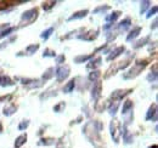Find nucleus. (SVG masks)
I'll list each match as a JSON object with an SVG mask.
<instances>
[{
	"mask_svg": "<svg viewBox=\"0 0 158 148\" xmlns=\"http://www.w3.org/2000/svg\"><path fill=\"white\" fill-rule=\"evenodd\" d=\"M147 66V61L146 60H139L136 61V63L134 64V67L130 69V71H128V73L124 74V79H130V78H135L136 75H139V73L145 68Z\"/></svg>",
	"mask_w": 158,
	"mask_h": 148,
	"instance_id": "f257e3e1",
	"label": "nucleus"
},
{
	"mask_svg": "<svg viewBox=\"0 0 158 148\" xmlns=\"http://www.w3.org/2000/svg\"><path fill=\"white\" fill-rule=\"evenodd\" d=\"M110 129H111V135H112V138L116 143L119 142V137L122 135V125L118 120H112L111 125H110Z\"/></svg>",
	"mask_w": 158,
	"mask_h": 148,
	"instance_id": "f03ea898",
	"label": "nucleus"
},
{
	"mask_svg": "<svg viewBox=\"0 0 158 148\" xmlns=\"http://www.w3.org/2000/svg\"><path fill=\"white\" fill-rule=\"evenodd\" d=\"M55 75L57 78V81H63L69 75V67L68 66H60L55 71Z\"/></svg>",
	"mask_w": 158,
	"mask_h": 148,
	"instance_id": "7ed1b4c3",
	"label": "nucleus"
},
{
	"mask_svg": "<svg viewBox=\"0 0 158 148\" xmlns=\"http://www.w3.org/2000/svg\"><path fill=\"white\" fill-rule=\"evenodd\" d=\"M37 16H38V10H37V9H31V10H28V11L23 12L21 19L31 23V22H33L34 19L37 18Z\"/></svg>",
	"mask_w": 158,
	"mask_h": 148,
	"instance_id": "20e7f679",
	"label": "nucleus"
},
{
	"mask_svg": "<svg viewBox=\"0 0 158 148\" xmlns=\"http://www.w3.org/2000/svg\"><path fill=\"white\" fill-rule=\"evenodd\" d=\"M153 120V121H156L157 120V105L156 103H153L151 107H150V109L147 112V114H146V120Z\"/></svg>",
	"mask_w": 158,
	"mask_h": 148,
	"instance_id": "39448f33",
	"label": "nucleus"
},
{
	"mask_svg": "<svg viewBox=\"0 0 158 148\" xmlns=\"http://www.w3.org/2000/svg\"><path fill=\"white\" fill-rule=\"evenodd\" d=\"M101 88H102V85H101V83H100V81H95V83H94L93 92H91V96H93L94 101H98V100H99V97L101 96Z\"/></svg>",
	"mask_w": 158,
	"mask_h": 148,
	"instance_id": "423d86ee",
	"label": "nucleus"
},
{
	"mask_svg": "<svg viewBox=\"0 0 158 148\" xmlns=\"http://www.w3.org/2000/svg\"><path fill=\"white\" fill-rule=\"evenodd\" d=\"M124 51H125V47H124V46H118L117 49H114V50L111 52V55H108V57H107V61H112V60L117 58V57L122 55Z\"/></svg>",
	"mask_w": 158,
	"mask_h": 148,
	"instance_id": "0eeeda50",
	"label": "nucleus"
},
{
	"mask_svg": "<svg viewBox=\"0 0 158 148\" xmlns=\"http://www.w3.org/2000/svg\"><path fill=\"white\" fill-rule=\"evenodd\" d=\"M131 92V90H124V91H122V90H117V91H114V92L112 93V98L117 102V101H119V100H122L124 96H127L128 93Z\"/></svg>",
	"mask_w": 158,
	"mask_h": 148,
	"instance_id": "6e6552de",
	"label": "nucleus"
},
{
	"mask_svg": "<svg viewBox=\"0 0 158 148\" xmlns=\"http://www.w3.org/2000/svg\"><path fill=\"white\" fill-rule=\"evenodd\" d=\"M15 83L6 75L0 74V86H12Z\"/></svg>",
	"mask_w": 158,
	"mask_h": 148,
	"instance_id": "1a4fd4ad",
	"label": "nucleus"
},
{
	"mask_svg": "<svg viewBox=\"0 0 158 148\" xmlns=\"http://www.w3.org/2000/svg\"><path fill=\"white\" fill-rule=\"evenodd\" d=\"M130 24H131V19L129 18V17H127V18H124L118 24V29H119V31L125 32V31H127V29L130 27Z\"/></svg>",
	"mask_w": 158,
	"mask_h": 148,
	"instance_id": "9d476101",
	"label": "nucleus"
},
{
	"mask_svg": "<svg viewBox=\"0 0 158 148\" xmlns=\"http://www.w3.org/2000/svg\"><path fill=\"white\" fill-rule=\"evenodd\" d=\"M140 32H141V27H134L133 31H131V32L129 33V35L127 37V41H131L133 39H135V38L140 34Z\"/></svg>",
	"mask_w": 158,
	"mask_h": 148,
	"instance_id": "9b49d317",
	"label": "nucleus"
},
{
	"mask_svg": "<svg viewBox=\"0 0 158 148\" xmlns=\"http://www.w3.org/2000/svg\"><path fill=\"white\" fill-rule=\"evenodd\" d=\"M88 10H81V11H78V12H76V14H73L69 18H68V21H73V19H79V18H84L86 15H88Z\"/></svg>",
	"mask_w": 158,
	"mask_h": 148,
	"instance_id": "f8f14e48",
	"label": "nucleus"
},
{
	"mask_svg": "<svg viewBox=\"0 0 158 148\" xmlns=\"http://www.w3.org/2000/svg\"><path fill=\"white\" fill-rule=\"evenodd\" d=\"M74 86H76V80H74V79H72V80H69V81L64 85V88H63V92L64 93L72 92V91L74 90Z\"/></svg>",
	"mask_w": 158,
	"mask_h": 148,
	"instance_id": "ddd939ff",
	"label": "nucleus"
},
{
	"mask_svg": "<svg viewBox=\"0 0 158 148\" xmlns=\"http://www.w3.org/2000/svg\"><path fill=\"white\" fill-rule=\"evenodd\" d=\"M131 108H133V101H130V100L125 101L124 105H123V107H122V114H123V115L127 114Z\"/></svg>",
	"mask_w": 158,
	"mask_h": 148,
	"instance_id": "4468645a",
	"label": "nucleus"
},
{
	"mask_svg": "<svg viewBox=\"0 0 158 148\" xmlns=\"http://www.w3.org/2000/svg\"><path fill=\"white\" fill-rule=\"evenodd\" d=\"M16 111H17V108H16L15 105H9V106H6L4 108V114L7 115V117H10V115H12Z\"/></svg>",
	"mask_w": 158,
	"mask_h": 148,
	"instance_id": "2eb2a0df",
	"label": "nucleus"
},
{
	"mask_svg": "<svg viewBox=\"0 0 158 148\" xmlns=\"http://www.w3.org/2000/svg\"><path fill=\"white\" fill-rule=\"evenodd\" d=\"M26 141H27V135H21V136H19L16 138V141H15V147L20 148L21 146H23L26 143Z\"/></svg>",
	"mask_w": 158,
	"mask_h": 148,
	"instance_id": "dca6fc26",
	"label": "nucleus"
},
{
	"mask_svg": "<svg viewBox=\"0 0 158 148\" xmlns=\"http://www.w3.org/2000/svg\"><path fill=\"white\" fill-rule=\"evenodd\" d=\"M101 61H102L101 57H96L94 61H91V62L86 66V68H88V69H95L96 67H99L100 64H101Z\"/></svg>",
	"mask_w": 158,
	"mask_h": 148,
	"instance_id": "f3484780",
	"label": "nucleus"
},
{
	"mask_svg": "<svg viewBox=\"0 0 158 148\" xmlns=\"http://www.w3.org/2000/svg\"><path fill=\"white\" fill-rule=\"evenodd\" d=\"M94 55H80V56H77L76 58H74V62L76 63H83V62H86V61H89L90 58H93Z\"/></svg>",
	"mask_w": 158,
	"mask_h": 148,
	"instance_id": "a211bd4d",
	"label": "nucleus"
},
{
	"mask_svg": "<svg viewBox=\"0 0 158 148\" xmlns=\"http://www.w3.org/2000/svg\"><path fill=\"white\" fill-rule=\"evenodd\" d=\"M38 49H39V45H38V44H33V45L27 46V47H26V51H27L28 55H33V54H35V52L38 51Z\"/></svg>",
	"mask_w": 158,
	"mask_h": 148,
	"instance_id": "6ab92c4d",
	"label": "nucleus"
},
{
	"mask_svg": "<svg viewBox=\"0 0 158 148\" xmlns=\"http://www.w3.org/2000/svg\"><path fill=\"white\" fill-rule=\"evenodd\" d=\"M123 140H124L125 143H131L133 142V136L130 135V132L127 129H124V131H123Z\"/></svg>",
	"mask_w": 158,
	"mask_h": 148,
	"instance_id": "aec40b11",
	"label": "nucleus"
},
{
	"mask_svg": "<svg viewBox=\"0 0 158 148\" xmlns=\"http://www.w3.org/2000/svg\"><path fill=\"white\" fill-rule=\"evenodd\" d=\"M98 32H94V31H90L89 33H86V35H80L79 39H84V40H94L96 35H94V34H96Z\"/></svg>",
	"mask_w": 158,
	"mask_h": 148,
	"instance_id": "412c9836",
	"label": "nucleus"
},
{
	"mask_svg": "<svg viewBox=\"0 0 158 148\" xmlns=\"http://www.w3.org/2000/svg\"><path fill=\"white\" fill-rule=\"evenodd\" d=\"M15 29H16V28H14V27H7L5 31H2V32L0 33V39H2V38H5V37H9Z\"/></svg>",
	"mask_w": 158,
	"mask_h": 148,
	"instance_id": "4be33fe9",
	"label": "nucleus"
},
{
	"mask_svg": "<svg viewBox=\"0 0 158 148\" xmlns=\"http://www.w3.org/2000/svg\"><path fill=\"white\" fill-rule=\"evenodd\" d=\"M54 32V28L52 27H50V28H48L46 31H44L41 34H40V37H41V39H44V40H48L49 39V37L51 35V33Z\"/></svg>",
	"mask_w": 158,
	"mask_h": 148,
	"instance_id": "5701e85b",
	"label": "nucleus"
},
{
	"mask_svg": "<svg viewBox=\"0 0 158 148\" xmlns=\"http://www.w3.org/2000/svg\"><path fill=\"white\" fill-rule=\"evenodd\" d=\"M119 15H120V11H114V12H113L111 16H107L105 19H106L107 22H114V21L119 17Z\"/></svg>",
	"mask_w": 158,
	"mask_h": 148,
	"instance_id": "b1692460",
	"label": "nucleus"
},
{
	"mask_svg": "<svg viewBox=\"0 0 158 148\" xmlns=\"http://www.w3.org/2000/svg\"><path fill=\"white\" fill-rule=\"evenodd\" d=\"M150 40V37H145L143 39H141V40H139L138 43L134 45V49H139V47H141V46H143V45H146V43Z\"/></svg>",
	"mask_w": 158,
	"mask_h": 148,
	"instance_id": "393cba45",
	"label": "nucleus"
},
{
	"mask_svg": "<svg viewBox=\"0 0 158 148\" xmlns=\"http://www.w3.org/2000/svg\"><path fill=\"white\" fill-rule=\"evenodd\" d=\"M99 76H100L99 71H93L91 73L89 74V80H91V81H98Z\"/></svg>",
	"mask_w": 158,
	"mask_h": 148,
	"instance_id": "a878e982",
	"label": "nucleus"
},
{
	"mask_svg": "<svg viewBox=\"0 0 158 148\" xmlns=\"http://www.w3.org/2000/svg\"><path fill=\"white\" fill-rule=\"evenodd\" d=\"M52 72H55V69H54V68H49V69H48V71L44 73V75H43V79H44V80L50 79V78L54 75V73H52Z\"/></svg>",
	"mask_w": 158,
	"mask_h": 148,
	"instance_id": "bb28decb",
	"label": "nucleus"
},
{
	"mask_svg": "<svg viewBox=\"0 0 158 148\" xmlns=\"http://www.w3.org/2000/svg\"><path fill=\"white\" fill-rule=\"evenodd\" d=\"M147 80H148V81H156V80H157V66L155 67L153 73L151 72V74L147 76Z\"/></svg>",
	"mask_w": 158,
	"mask_h": 148,
	"instance_id": "cd10ccee",
	"label": "nucleus"
},
{
	"mask_svg": "<svg viewBox=\"0 0 158 148\" xmlns=\"http://www.w3.org/2000/svg\"><path fill=\"white\" fill-rule=\"evenodd\" d=\"M43 57H56V52L50 50V49H46L44 51V54H43Z\"/></svg>",
	"mask_w": 158,
	"mask_h": 148,
	"instance_id": "c85d7f7f",
	"label": "nucleus"
},
{
	"mask_svg": "<svg viewBox=\"0 0 158 148\" xmlns=\"http://www.w3.org/2000/svg\"><path fill=\"white\" fill-rule=\"evenodd\" d=\"M107 10H110V6H107V5H105V6H100V7H98V9H95V10H94V14L106 12Z\"/></svg>",
	"mask_w": 158,
	"mask_h": 148,
	"instance_id": "c756f323",
	"label": "nucleus"
},
{
	"mask_svg": "<svg viewBox=\"0 0 158 148\" xmlns=\"http://www.w3.org/2000/svg\"><path fill=\"white\" fill-rule=\"evenodd\" d=\"M118 106H119V102H116V101H114V106L112 105V106L110 107V114H111V115H114V114H116V111H117Z\"/></svg>",
	"mask_w": 158,
	"mask_h": 148,
	"instance_id": "7c9ffc66",
	"label": "nucleus"
},
{
	"mask_svg": "<svg viewBox=\"0 0 158 148\" xmlns=\"http://www.w3.org/2000/svg\"><path fill=\"white\" fill-rule=\"evenodd\" d=\"M55 4H56L55 1H49V2H44V4H43V9H44V10H50V9H51V7H52V6L55 5Z\"/></svg>",
	"mask_w": 158,
	"mask_h": 148,
	"instance_id": "2f4dec72",
	"label": "nucleus"
},
{
	"mask_svg": "<svg viewBox=\"0 0 158 148\" xmlns=\"http://www.w3.org/2000/svg\"><path fill=\"white\" fill-rule=\"evenodd\" d=\"M28 125H29V121L28 120H23V121H21L20 123V125H19V130H24V129H27L28 128Z\"/></svg>",
	"mask_w": 158,
	"mask_h": 148,
	"instance_id": "473e14b6",
	"label": "nucleus"
},
{
	"mask_svg": "<svg viewBox=\"0 0 158 148\" xmlns=\"http://www.w3.org/2000/svg\"><path fill=\"white\" fill-rule=\"evenodd\" d=\"M64 107H66V105H64V102H60L59 105H56V106L54 107V111H55V112H57V113H59V112L62 111V109H63Z\"/></svg>",
	"mask_w": 158,
	"mask_h": 148,
	"instance_id": "72a5a7b5",
	"label": "nucleus"
},
{
	"mask_svg": "<svg viewBox=\"0 0 158 148\" xmlns=\"http://www.w3.org/2000/svg\"><path fill=\"white\" fill-rule=\"evenodd\" d=\"M157 10H158V7L157 6H153L150 11H148V14H147V18H150V17H152L153 15H156L157 14Z\"/></svg>",
	"mask_w": 158,
	"mask_h": 148,
	"instance_id": "f704fd0d",
	"label": "nucleus"
},
{
	"mask_svg": "<svg viewBox=\"0 0 158 148\" xmlns=\"http://www.w3.org/2000/svg\"><path fill=\"white\" fill-rule=\"evenodd\" d=\"M148 5H150V1H142L141 2V14H143L146 11V9L148 7Z\"/></svg>",
	"mask_w": 158,
	"mask_h": 148,
	"instance_id": "c9c22d12",
	"label": "nucleus"
},
{
	"mask_svg": "<svg viewBox=\"0 0 158 148\" xmlns=\"http://www.w3.org/2000/svg\"><path fill=\"white\" fill-rule=\"evenodd\" d=\"M66 61V57H64V55H60L56 57V63H59V64H61V63H63Z\"/></svg>",
	"mask_w": 158,
	"mask_h": 148,
	"instance_id": "e433bc0d",
	"label": "nucleus"
},
{
	"mask_svg": "<svg viewBox=\"0 0 158 148\" xmlns=\"http://www.w3.org/2000/svg\"><path fill=\"white\" fill-rule=\"evenodd\" d=\"M156 27H157V19H155V22H153V26H151V28H152V29H155Z\"/></svg>",
	"mask_w": 158,
	"mask_h": 148,
	"instance_id": "4c0bfd02",
	"label": "nucleus"
},
{
	"mask_svg": "<svg viewBox=\"0 0 158 148\" xmlns=\"http://www.w3.org/2000/svg\"><path fill=\"white\" fill-rule=\"evenodd\" d=\"M148 148H158V147H157V145H153V146H151V147H148Z\"/></svg>",
	"mask_w": 158,
	"mask_h": 148,
	"instance_id": "58836bf2",
	"label": "nucleus"
},
{
	"mask_svg": "<svg viewBox=\"0 0 158 148\" xmlns=\"http://www.w3.org/2000/svg\"><path fill=\"white\" fill-rule=\"evenodd\" d=\"M1 131H2V125L0 124V132H1Z\"/></svg>",
	"mask_w": 158,
	"mask_h": 148,
	"instance_id": "ea45409f",
	"label": "nucleus"
},
{
	"mask_svg": "<svg viewBox=\"0 0 158 148\" xmlns=\"http://www.w3.org/2000/svg\"><path fill=\"white\" fill-rule=\"evenodd\" d=\"M2 27H4V26H0V29H1V28H2Z\"/></svg>",
	"mask_w": 158,
	"mask_h": 148,
	"instance_id": "a19ab883",
	"label": "nucleus"
}]
</instances>
